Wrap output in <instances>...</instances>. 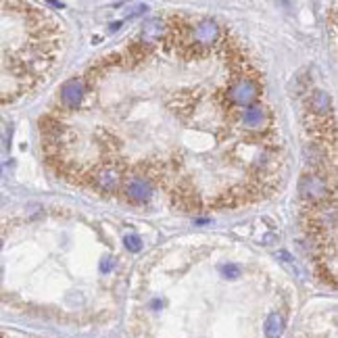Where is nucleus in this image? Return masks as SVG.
Masks as SVG:
<instances>
[{"instance_id": "obj_15", "label": "nucleus", "mask_w": 338, "mask_h": 338, "mask_svg": "<svg viewBox=\"0 0 338 338\" xmlns=\"http://www.w3.org/2000/svg\"><path fill=\"white\" fill-rule=\"evenodd\" d=\"M0 248H3V242H0Z\"/></svg>"}, {"instance_id": "obj_13", "label": "nucleus", "mask_w": 338, "mask_h": 338, "mask_svg": "<svg viewBox=\"0 0 338 338\" xmlns=\"http://www.w3.org/2000/svg\"><path fill=\"white\" fill-rule=\"evenodd\" d=\"M221 274H223L225 278H230V280H236V278H240V267L234 265V263L221 265Z\"/></svg>"}, {"instance_id": "obj_6", "label": "nucleus", "mask_w": 338, "mask_h": 338, "mask_svg": "<svg viewBox=\"0 0 338 338\" xmlns=\"http://www.w3.org/2000/svg\"><path fill=\"white\" fill-rule=\"evenodd\" d=\"M81 98H83V83L81 79L73 77V79H69L63 83V88H61V101L67 109H77L81 105Z\"/></svg>"}, {"instance_id": "obj_9", "label": "nucleus", "mask_w": 338, "mask_h": 338, "mask_svg": "<svg viewBox=\"0 0 338 338\" xmlns=\"http://www.w3.org/2000/svg\"><path fill=\"white\" fill-rule=\"evenodd\" d=\"M309 105H311V111L313 113H319V115H326V113L330 111V105H332V98L328 92L323 90H315L311 94V101H309Z\"/></svg>"}, {"instance_id": "obj_14", "label": "nucleus", "mask_w": 338, "mask_h": 338, "mask_svg": "<svg viewBox=\"0 0 338 338\" xmlns=\"http://www.w3.org/2000/svg\"><path fill=\"white\" fill-rule=\"evenodd\" d=\"M111 267H113V263H109V259H103V265H101V270H103V272H109Z\"/></svg>"}, {"instance_id": "obj_1", "label": "nucleus", "mask_w": 338, "mask_h": 338, "mask_svg": "<svg viewBox=\"0 0 338 338\" xmlns=\"http://www.w3.org/2000/svg\"><path fill=\"white\" fill-rule=\"evenodd\" d=\"M259 83L250 77H238L228 86V101L238 107H250L259 98Z\"/></svg>"}, {"instance_id": "obj_3", "label": "nucleus", "mask_w": 338, "mask_h": 338, "mask_svg": "<svg viewBox=\"0 0 338 338\" xmlns=\"http://www.w3.org/2000/svg\"><path fill=\"white\" fill-rule=\"evenodd\" d=\"M123 192H125V196H128L130 201H134V203H144V201L150 199V194H152V184H150L148 178L134 176V178H130L128 182H125Z\"/></svg>"}, {"instance_id": "obj_8", "label": "nucleus", "mask_w": 338, "mask_h": 338, "mask_svg": "<svg viewBox=\"0 0 338 338\" xmlns=\"http://www.w3.org/2000/svg\"><path fill=\"white\" fill-rule=\"evenodd\" d=\"M313 225L317 230H334V225H336V211H334V205H321L313 211Z\"/></svg>"}, {"instance_id": "obj_4", "label": "nucleus", "mask_w": 338, "mask_h": 338, "mask_svg": "<svg viewBox=\"0 0 338 338\" xmlns=\"http://www.w3.org/2000/svg\"><path fill=\"white\" fill-rule=\"evenodd\" d=\"M192 40L194 44L199 46H211L215 44V42L219 40V27L215 21L211 19H203L194 25V32H192Z\"/></svg>"}, {"instance_id": "obj_12", "label": "nucleus", "mask_w": 338, "mask_h": 338, "mask_svg": "<svg viewBox=\"0 0 338 338\" xmlns=\"http://www.w3.org/2000/svg\"><path fill=\"white\" fill-rule=\"evenodd\" d=\"M123 244H125V248L128 250H132V252H138L140 248H142V240H140V236H136V234H128L123 238Z\"/></svg>"}, {"instance_id": "obj_2", "label": "nucleus", "mask_w": 338, "mask_h": 338, "mask_svg": "<svg viewBox=\"0 0 338 338\" xmlns=\"http://www.w3.org/2000/svg\"><path fill=\"white\" fill-rule=\"evenodd\" d=\"M299 192L305 201H311L313 205L315 203H323L328 199V194H330V186H328V182L326 178H321V176H303L301 180V186H299Z\"/></svg>"}, {"instance_id": "obj_5", "label": "nucleus", "mask_w": 338, "mask_h": 338, "mask_svg": "<svg viewBox=\"0 0 338 338\" xmlns=\"http://www.w3.org/2000/svg\"><path fill=\"white\" fill-rule=\"evenodd\" d=\"M94 184L105 190V192H115L121 184V176L115 167H111V165H103V167H98L96 172H94Z\"/></svg>"}, {"instance_id": "obj_7", "label": "nucleus", "mask_w": 338, "mask_h": 338, "mask_svg": "<svg viewBox=\"0 0 338 338\" xmlns=\"http://www.w3.org/2000/svg\"><path fill=\"white\" fill-rule=\"evenodd\" d=\"M242 125L244 130L248 132H257L261 128H265L267 125V111L259 105H250L246 107V111L242 113Z\"/></svg>"}, {"instance_id": "obj_11", "label": "nucleus", "mask_w": 338, "mask_h": 338, "mask_svg": "<svg viewBox=\"0 0 338 338\" xmlns=\"http://www.w3.org/2000/svg\"><path fill=\"white\" fill-rule=\"evenodd\" d=\"M161 32H163L161 21H150V23L144 27L142 36H144V40H157V38H161Z\"/></svg>"}, {"instance_id": "obj_10", "label": "nucleus", "mask_w": 338, "mask_h": 338, "mask_svg": "<svg viewBox=\"0 0 338 338\" xmlns=\"http://www.w3.org/2000/svg\"><path fill=\"white\" fill-rule=\"evenodd\" d=\"M286 323H284V317H282L280 313H272L270 317H267L265 321V334L267 338H280L282 332H284Z\"/></svg>"}]
</instances>
